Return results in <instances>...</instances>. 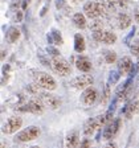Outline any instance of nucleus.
<instances>
[{"label": "nucleus", "mask_w": 139, "mask_h": 148, "mask_svg": "<svg viewBox=\"0 0 139 148\" xmlns=\"http://www.w3.org/2000/svg\"><path fill=\"white\" fill-rule=\"evenodd\" d=\"M19 37H20V31H19L17 28L15 27H11L7 32V40L9 42H16L19 40Z\"/></svg>", "instance_id": "21"}, {"label": "nucleus", "mask_w": 139, "mask_h": 148, "mask_svg": "<svg viewBox=\"0 0 139 148\" xmlns=\"http://www.w3.org/2000/svg\"><path fill=\"white\" fill-rule=\"evenodd\" d=\"M62 5H64V0H58L57 1V8H61Z\"/></svg>", "instance_id": "32"}, {"label": "nucleus", "mask_w": 139, "mask_h": 148, "mask_svg": "<svg viewBox=\"0 0 139 148\" xmlns=\"http://www.w3.org/2000/svg\"><path fill=\"white\" fill-rule=\"evenodd\" d=\"M39 98L41 99L43 105L45 107L50 108V110H56V108H58L61 106L60 98H57V97L50 94V92H39Z\"/></svg>", "instance_id": "5"}, {"label": "nucleus", "mask_w": 139, "mask_h": 148, "mask_svg": "<svg viewBox=\"0 0 139 148\" xmlns=\"http://www.w3.org/2000/svg\"><path fill=\"white\" fill-rule=\"evenodd\" d=\"M32 77H33L34 82L44 90H48V91H52L57 87V83H56L54 78L52 75H49L48 73H44V71H32Z\"/></svg>", "instance_id": "1"}, {"label": "nucleus", "mask_w": 139, "mask_h": 148, "mask_svg": "<svg viewBox=\"0 0 139 148\" xmlns=\"http://www.w3.org/2000/svg\"><path fill=\"white\" fill-rule=\"evenodd\" d=\"M135 21L139 23V8L135 11Z\"/></svg>", "instance_id": "30"}, {"label": "nucleus", "mask_w": 139, "mask_h": 148, "mask_svg": "<svg viewBox=\"0 0 139 148\" xmlns=\"http://www.w3.org/2000/svg\"><path fill=\"white\" fill-rule=\"evenodd\" d=\"M52 34L54 37V44H62V37L57 31H52Z\"/></svg>", "instance_id": "25"}, {"label": "nucleus", "mask_w": 139, "mask_h": 148, "mask_svg": "<svg viewBox=\"0 0 139 148\" xmlns=\"http://www.w3.org/2000/svg\"><path fill=\"white\" fill-rule=\"evenodd\" d=\"M89 28L92 29L93 32L102 31V28H103V23H102V20H99V18H93V21L90 23Z\"/></svg>", "instance_id": "22"}, {"label": "nucleus", "mask_w": 139, "mask_h": 148, "mask_svg": "<svg viewBox=\"0 0 139 148\" xmlns=\"http://www.w3.org/2000/svg\"><path fill=\"white\" fill-rule=\"evenodd\" d=\"M131 68H133V62H131L130 57H123V58H120L119 62H118V71H119L120 75L127 74Z\"/></svg>", "instance_id": "13"}, {"label": "nucleus", "mask_w": 139, "mask_h": 148, "mask_svg": "<svg viewBox=\"0 0 139 148\" xmlns=\"http://www.w3.org/2000/svg\"><path fill=\"white\" fill-rule=\"evenodd\" d=\"M138 69H139V60H138Z\"/></svg>", "instance_id": "33"}, {"label": "nucleus", "mask_w": 139, "mask_h": 148, "mask_svg": "<svg viewBox=\"0 0 139 148\" xmlns=\"http://www.w3.org/2000/svg\"><path fill=\"white\" fill-rule=\"evenodd\" d=\"M83 13L89 18L99 17L101 15H99V9H98V5H97V1H87L83 5Z\"/></svg>", "instance_id": "12"}, {"label": "nucleus", "mask_w": 139, "mask_h": 148, "mask_svg": "<svg viewBox=\"0 0 139 148\" xmlns=\"http://www.w3.org/2000/svg\"><path fill=\"white\" fill-rule=\"evenodd\" d=\"M73 23L74 25L80 29H83V28L86 27V16L83 15V13H74L73 15Z\"/></svg>", "instance_id": "18"}, {"label": "nucleus", "mask_w": 139, "mask_h": 148, "mask_svg": "<svg viewBox=\"0 0 139 148\" xmlns=\"http://www.w3.org/2000/svg\"><path fill=\"white\" fill-rule=\"evenodd\" d=\"M85 48H86L85 46V38L80 33H77L74 36V50L77 53H82L85 50Z\"/></svg>", "instance_id": "17"}, {"label": "nucleus", "mask_w": 139, "mask_h": 148, "mask_svg": "<svg viewBox=\"0 0 139 148\" xmlns=\"http://www.w3.org/2000/svg\"><path fill=\"white\" fill-rule=\"evenodd\" d=\"M97 98H98V91H97V89L90 86L83 90L82 95H81V102H82L85 106H92L96 103Z\"/></svg>", "instance_id": "10"}, {"label": "nucleus", "mask_w": 139, "mask_h": 148, "mask_svg": "<svg viewBox=\"0 0 139 148\" xmlns=\"http://www.w3.org/2000/svg\"><path fill=\"white\" fill-rule=\"evenodd\" d=\"M23 126V119L20 116H11L3 126V134H7V135H11V134L17 132Z\"/></svg>", "instance_id": "4"}, {"label": "nucleus", "mask_w": 139, "mask_h": 148, "mask_svg": "<svg viewBox=\"0 0 139 148\" xmlns=\"http://www.w3.org/2000/svg\"><path fill=\"white\" fill-rule=\"evenodd\" d=\"M48 53H49V54H52L53 57H56V56H60L58 50L54 49V48H52V46H49V48H48Z\"/></svg>", "instance_id": "26"}, {"label": "nucleus", "mask_w": 139, "mask_h": 148, "mask_svg": "<svg viewBox=\"0 0 139 148\" xmlns=\"http://www.w3.org/2000/svg\"><path fill=\"white\" fill-rule=\"evenodd\" d=\"M78 144H80V135L77 131L70 132L65 139V147L66 148H77Z\"/></svg>", "instance_id": "14"}, {"label": "nucleus", "mask_w": 139, "mask_h": 148, "mask_svg": "<svg viewBox=\"0 0 139 148\" xmlns=\"http://www.w3.org/2000/svg\"><path fill=\"white\" fill-rule=\"evenodd\" d=\"M46 11H48V5H45V7H44V8H43V11H41V13H40V15H41V16H45Z\"/></svg>", "instance_id": "31"}, {"label": "nucleus", "mask_w": 139, "mask_h": 148, "mask_svg": "<svg viewBox=\"0 0 139 148\" xmlns=\"http://www.w3.org/2000/svg\"><path fill=\"white\" fill-rule=\"evenodd\" d=\"M44 107H45V106L43 105V102H41L40 98H33V99H31V101L28 102L24 107H20L19 110L28 111V112H32V114L40 115V114L44 112Z\"/></svg>", "instance_id": "6"}, {"label": "nucleus", "mask_w": 139, "mask_h": 148, "mask_svg": "<svg viewBox=\"0 0 139 148\" xmlns=\"http://www.w3.org/2000/svg\"><path fill=\"white\" fill-rule=\"evenodd\" d=\"M50 66H52L53 70L58 74V75H61V77H66L72 71V68H70V65H69V62L66 61V60H64L62 57H60V56H56V57H53V58L50 60Z\"/></svg>", "instance_id": "2"}, {"label": "nucleus", "mask_w": 139, "mask_h": 148, "mask_svg": "<svg viewBox=\"0 0 139 148\" xmlns=\"http://www.w3.org/2000/svg\"><path fill=\"white\" fill-rule=\"evenodd\" d=\"M21 18H23V12L21 11H17V12H16V20H17V21H21Z\"/></svg>", "instance_id": "28"}, {"label": "nucleus", "mask_w": 139, "mask_h": 148, "mask_svg": "<svg viewBox=\"0 0 139 148\" xmlns=\"http://www.w3.org/2000/svg\"><path fill=\"white\" fill-rule=\"evenodd\" d=\"M99 126H102L101 120H99V116L98 118H90V119H87L86 122H85V124H83V134L86 136H92L93 134L96 132V130L98 128Z\"/></svg>", "instance_id": "11"}, {"label": "nucleus", "mask_w": 139, "mask_h": 148, "mask_svg": "<svg viewBox=\"0 0 139 148\" xmlns=\"http://www.w3.org/2000/svg\"><path fill=\"white\" fill-rule=\"evenodd\" d=\"M119 127H120V119H115V120H113L111 123L106 124V127L103 128V132H102V139L111 140V139L118 134Z\"/></svg>", "instance_id": "8"}, {"label": "nucleus", "mask_w": 139, "mask_h": 148, "mask_svg": "<svg viewBox=\"0 0 139 148\" xmlns=\"http://www.w3.org/2000/svg\"><path fill=\"white\" fill-rule=\"evenodd\" d=\"M76 66H77L78 70L85 71V73H87V71L92 70V62H90V60L87 58V57H83V56H80V57L77 58V61H76Z\"/></svg>", "instance_id": "15"}, {"label": "nucleus", "mask_w": 139, "mask_h": 148, "mask_svg": "<svg viewBox=\"0 0 139 148\" xmlns=\"http://www.w3.org/2000/svg\"><path fill=\"white\" fill-rule=\"evenodd\" d=\"M110 11H114L115 8H126L127 7V0H106Z\"/></svg>", "instance_id": "20"}, {"label": "nucleus", "mask_w": 139, "mask_h": 148, "mask_svg": "<svg viewBox=\"0 0 139 148\" xmlns=\"http://www.w3.org/2000/svg\"><path fill=\"white\" fill-rule=\"evenodd\" d=\"M93 82H94V78L90 75V74H82V75H80V77H76L73 81H72V85H73V87H76V89H87V87H90L93 85Z\"/></svg>", "instance_id": "9"}, {"label": "nucleus", "mask_w": 139, "mask_h": 148, "mask_svg": "<svg viewBox=\"0 0 139 148\" xmlns=\"http://www.w3.org/2000/svg\"><path fill=\"white\" fill-rule=\"evenodd\" d=\"M40 134H41V131L39 127L31 126V127H28V128L23 130V131H20L17 134V136H16V140L21 143H27V142H31V140L37 139L40 136Z\"/></svg>", "instance_id": "3"}, {"label": "nucleus", "mask_w": 139, "mask_h": 148, "mask_svg": "<svg viewBox=\"0 0 139 148\" xmlns=\"http://www.w3.org/2000/svg\"><path fill=\"white\" fill-rule=\"evenodd\" d=\"M93 38L98 42H103V44H107V45H111L117 41V36H115L113 32H109V31H97V32H93Z\"/></svg>", "instance_id": "7"}, {"label": "nucleus", "mask_w": 139, "mask_h": 148, "mask_svg": "<svg viewBox=\"0 0 139 148\" xmlns=\"http://www.w3.org/2000/svg\"><path fill=\"white\" fill-rule=\"evenodd\" d=\"M80 148H92V144H90V142L86 139V140H83V142L81 143V147Z\"/></svg>", "instance_id": "27"}, {"label": "nucleus", "mask_w": 139, "mask_h": 148, "mask_svg": "<svg viewBox=\"0 0 139 148\" xmlns=\"http://www.w3.org/2000/svg\"><path fill=\"white\" fill-rule=\"evenodd\" d=\"M92 148H94V147H92Z\"/></svg>", "instance_id": "35"}, {"label": "nucleus", "mask_w": 139, "mask_h": 148, "mask_svg": "<svg viewBox=\"0 0 139 148\" xmlns=\"http://www.w3.org/2000/svg\"><path fill=\"white\" fill-rule=\"evenodd\" d=\"M32 148H40V147H32Z\"/></svg>", "instance_id": "34"}, {"label": "nucleus", "mask_w": 139, "mask_h": 148, "mask_svg": "<svg viewBox=\"0 0 139 148\" xmlns=\"http://www.w3.org/2000/svg\"><path fill=\"white\" fill-rule=\"evenodd\" d=\"M105 148H118V147H117V144H115V143L110 142V143H107V144L105 145Z\"/></svg>", "instance_id": "29"}, {"label": "nucleus", "mask_w": 139, "mask_h": 148, "mask_svg": "<svg viewBox=\"0 0 139 148\" xmlns=\"http://www.w3.org/2000/svg\"><path fill=\"white\" fill-rule=\"evenodd\" d=\"M130 52H131L133 56H138L139 57V41H135V42L131 44V46H130Z\"/></svg>", "instance_id": "24"}, {"label": "nucleus", "mask_w": 139, "mask_h": 148, "mask_svg": "<svg viewBox=\"0 0 139 148\" xmlns=\"http://www.w3.org/2000/svg\"><path fill=\"white\" fill-rule=\"evenodd\" d=\"M105 60L107 64H114V62L117 61V54H115V52H106Z\"/></svg>", "instance_id": "23"}, {"label": "nucleus", "mask_w": 139, "mask_h": 148, "mask_svg": "<svg viewBox=\"0 0 139 148\" xmlns=\"http://www.w3.org/2000/svg\"><path fill=\"white\" fill-rule=\"evenodd\" d=\"M138 108H139V99H135V101L130 102L129 106H127L126 110H125V115H126L127 119H131V118L134 116V114L138 111Z\"/></svg>", "instance_id": "16"}, {"label": "nucleus", "mask_w": 139, "mask_h": 148, "mask_svg": "<svg viewBox=\"0 0 139 148\" xmlns=\"http://www.w3.org/2000/svg\"><path fill=\"white\" fill-rule=\"evenodd\" d=\"M118 25H119L120 29H126L131 25V17H130L127 13H120L119 17H118Z\"/></svg>", "instance_id": "19"}]
</instances>
